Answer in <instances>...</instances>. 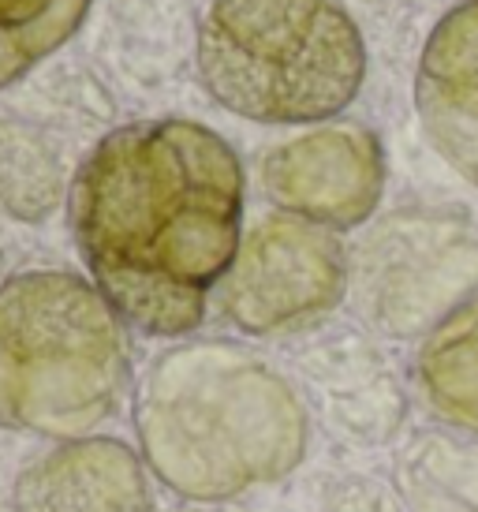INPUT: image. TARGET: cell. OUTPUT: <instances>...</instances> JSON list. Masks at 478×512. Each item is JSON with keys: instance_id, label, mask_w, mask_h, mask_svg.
<instances>
[{"instance_id": "obj_1", "label": "cell", "mask_w": 478, "mask_h": 512, "mask_svg": "<svg viewBox=\"0 0 478 512\" xmlns=\"http://www.w3.org/2000/svg\"><path fill=\"white\" fill-rule=\"evenodd\" d=\"M68 214L86 270L127 326L183 337L239 255L243 165L195 120L127 124L79 165Z\"/></svg>"}, {"instance_id": "obj_2", "label": "cell", "mask_w": 478, "mask_h": 512, "mask_svg": "<svg viewBox=\"0 0 478 512\" xmlns=\"http://www.w3.org/2000/svg\"><path fill=\"white\" fill-rule=\"evenodd\" d=\"M142 460L172 494L228 505L281 483L310 438L299 389L236 344H180L157 356L135 393Z\"/></svg>"}, {"instance_id": "obj_3", "label": "cell", "mask_w": 478, "mask_h": 512, "mask_svg": "<svg viewBox=\"0 0 478 512\" xmlns=\"http://www.w3.org/2000/svg\"><path fill=\"white\" fill-rule=\"evenodd\" d=\"M131 378L127 333L98 285L68 270L0 281V427L90 438Z\"/></svg>"}, {"instance_id": "obj_4", "label": "cell", "mask_w": 478, "mask_h": 512, "mask_svg": "<svg viewBox=\"0 0 478 512\" xmlns=\"http://www.w3.org/2000/svg\"><path fill=\"white\" fill-rule=\"evenodd\" d=\"M210 98L254 124H322L363 90L366 45L337 0H213L198 19Z\"/></svg>"}, {"instance_id": "obj_5", "label": "cell", "mask_w": 478, "mask_h": 512, "mask_svg": "<svg viewBox=\"0 0 478 512\" xmlns=\"http://www.w3.org/2000/svg\"><path fill=\"white\" fill-rule=\"evenodd\" d=\"M348 296L389 341H426L478 299V214L408 206L370 225L348 251Z\"/></svg>"}, {"instance_id": "obj_6", "label": "cell", "mask_w": 478, "mask_h": 512, "mask_svg": "<svg viewBox=\"0 0 478 512\" xmlns=\"http://www.w3.org/2000/svg\"><path fill=\"white\" fill-rule=\"evenodd\" d=\"M348 296V251L322 225L277 214L251 228L217 288L221 311L251 337L318 326Z\"/></svg>"}, {"instance_id": "obj_7", "label": "cell", "mask_w": 478, "mask_h": 512, "mask_svg": "<svg viewBox=\"0 0 478 512\" xmlns=\"http://www.w3.org/2000/svg\"><path fill=\"white\" fill-rule=\"evenodd\" d=\"M262 187L288 217L329 232L359 228L385 191V154L363 124H322L262 157Z\"/></svg>"}, {"instance_id": "obj_8", "label": "cell", "mask_w": 478, "mask_h": 512, "mask_svg": "<svg viewBox=\"0 0 478 512\" xmlns=\"http://www.w3.org/2000/svg\"><path fill=\"white\" fill-rule=\"evenodd\" d=\"M415 113L445 165L478 187V0L437 19L415 72Z\"/></svg>"}, {"instance_id": "obj_9", "label": "cell", "mask_w": 478, "mask_h": 512, "mask_svg": "<svg viewBox=\"0 0 478 512\" xmlns=\"http://www.w3.org/2000/svg\"><path fill=\"white\" fill-rule=\"evenodd\" d=\"M303 389L314 415L348 445H389L408 419V389L378 348L355 337L322 344L303 359Z\"/></svg>"}, {"instance_id": "obj_10", "label": "cell", "mask_w": 478, "mask_h": 512, "mask_svg": "<svg viewBox=\"0 0 478 512\" xmlns=\"http://www.w3.org/2000/svg\"><path fill=\"white\" fill-rule=\"evenodd\" d=\"M15 512H150L142 460L116 438H71L15 479Z\"/></svg>"}, {"instance_id": "obj_11", "label": "cell", "mask_w": 478, "mask_h": 512, "mask_svg": "<svg viewBox=\"0 0 478 512\" xmlns=\"http://www.w3.org/2000/svg\"><path fill=\"white\" fill-rule=\"evenodd\" d=\"M393 490L408 512H478V438L419 430L393 460Z\"/></svg>"}, {"instance_id": "obj_12", "label": "cell", "mask_w": 478, "mask_h": 512, "mask_svg": "<svg viewBox=\"0 0 478 512\" xmlns=\"http://www.w3.org/2000/svg\"><path fill=\"white\" fill-rule=\"evenodd\" d=\"M415 389L445 427L478 438V299L419 344Z\"/></svg>"}, {"instance_id": "obj_13", "label": "cell", "mask_w": 478, "mask_h": 512, "mask_svg": "<svg viewBox=\"0 0 478 512\" xmlns=\"http://www.w3.org/2000/svg\"><path fill=\"white\" fill-rule=\"evenodd\" d=\"M64 195V165L57 146L38 128L0 116V214L15 221H45Z\"/></svg>"}, {"instance_id": "obj_14", "label": "cell", "mask_w": 478, "mask_h": 512, "mask_svg": "<svg viewBox=\"0 0 478 512\" xmlns=\"http://www.w3.org/2000/svg\"><path fill=\"white\" fill-rule=\"evenodd\" d=\"M94 0H0V86L27 75L83 27Z\"/></svg>"}, {"instance_id": "obj_15", "label": "cell", "mask_w": 478, "mask_h": 512, "mask_svg": "<svg viewBox=\"0 0 478 512\" xmlns=\"http://www.w3.org/2000/svg\"><path fill=\"white\" fill-rule=\"evenodd\" d=\"M322 512H408L404 501L396 498V490L352 475V479H340L337 486H329L322 498Z\"/></svg>"}, {"instance_id": "obj_16", "label": "cell", "mask_w": 478, "mask_h": 512, "mask_svg": "<svg viewBox=\"0 0 478 512\" xmlns=\"http://www.w3.org/2000/svg\"><path fill=\"white\" fill-rule=\"evenodd\" d=\"M169 512H247V509H228V505H187V509H169Z\"/></svg>"}, {"instance_id": "obj_17", "label": "cell", "mask_w": 478, "mask_h": 512, "mask_svg": "<svg viewBox=\"0 0 478 512\" xmlns=\"http://www.w3.org/2000/svg\"><path fill=\"white\" fill-rule=\"evenodd\" d=\"M370 4H378V0H370Z\"/></svg>"}]
</instances>
